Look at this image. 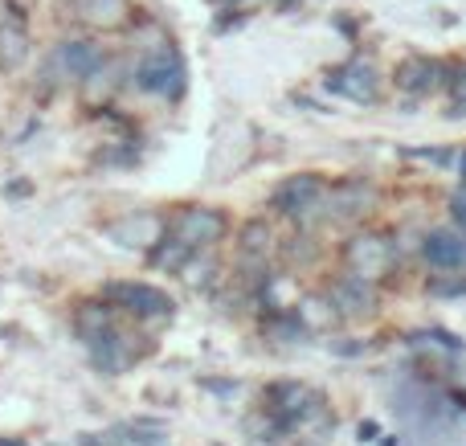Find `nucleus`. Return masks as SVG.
<instances>
[{"mask_svg": "<svg viewBox=\"0 0 466 446\" xmlns=\"http://www.w3.org/2000/svg\"><path fill=\"white\" fill-rule=\"evenodd\" d=\"M136 86L147 90V95L160 98H180L185 95V62H180L177 49L160 46L152 54H144L136 62Z\"/></svg>", "mask_w": 466, "mask_h": 446, "instance_id": "1", "label": "nucleus"}, {"mask_svg": "<svg viewBox=\"0 0 466 446\" xmlns=\"http://www.w3.org/2000/svg\"><path fill=\"white\" fill-rule=\"evenodd\" d=\"M344 267H348V275L380 283V279L397 267V246L380 234H356L352 242L344 246Z\"/></svg>", "mask_w": 466, "mask_h": 446, "instance_id": "2", "label": "nucleus"}, {"mask_svg": "<svg viewBox=\"0 0 466 446\" xmlns=\"http://www.w3.org/2000/svg\"><path fill=\"white\" fill-rule=\"evenodd\" d=\"M168 234L185 242L188 250H209L226 238V213L205 209V205H188L177 218H168Z\"/></svg>", "mask_w": 466, "mask_h": 446, "instance_id": "3", "label": "nucleus"}, {"mask_svg": "<svg viewBox=\"0 0 466 446\" xmlns=\"http://www.w3.org/2000/svg\"><path fill=\"white\" fill-rule=\"evenodd\" d=\"M323 82H328L331 95H344V98H352V103H377L380 98V74H377V66L364 62V57H352V62L328 70Z\"/></svg>", "mask_w": 466, "mask_h": 446, "instance_id": "4", "label": "nucleus"}, {"mask_svg": "<svg viewBox=\"0 0 466 446\" xmlns=\"http://www.w3.org/2000/svg\"><path fill=\"white\" fill-rule=\"evenodd\" d=\"M106 299L139 319H168L172 316V299L160 287H147V283H111L106 287Z\"/></svg>", "mask_w": 466, "mask_h": 446, "instance_id": "5", "label": "nucleus"}, {"mask_svg": "<svg viewBox=\"0 0 466 446\" xmlns=\"http://www.w3.org/2000/svg\"><path fill=\"white\" fill-rule=\"evenodd\" d=\"M103 234L111 238V242L127 246V250H147V246H156L164 234H168V221L156 218V213H127V218L111 221V226H103Z\"/></svg>", "mask_w": 466, "mask_h": 446, "instance_id": "6", "label": "nucleus"}, {"mask_svg": "<svg viewBox=\"0 0 466 446\" xmlns=\"http://www.w3.org/2000/svg\"><path fill=\"white\" fill-rule=\"evenodd\" d=\"M323 180L315 177V172H303V177H290L287 185H279V193H274V205H279L282 213H290V218H303V213L311 209H323Z\"/></svg>", "mask_w": 466, "mask_h": 446, "instance_id": "7", "label": "nucleus"}, {"mask_svg": "<svg viewBox=\"0 0 466 446\" xmlns=\"http://www.w3.org/2000/svg\"><path fill=\"white\" fill-rule=\"evenodd\" d=\"M442 74H446L442 62L413 54L393 70V82H397V90H405V95H430V90L442 86Z\"/></svg>", "mask_w": 466, "mask_h": 446, "instance_id": "8", "label": "nucleus"}, {"mask_svg": "<svg viewBox=\"0 0 466 446\" xmlns=\"http://www.w3.org/2000/svg\"><path fill=\"white\" fill-rule=\"evenodd\" d=\"M328 299L339 316H369V311L377 308V291H372V283L369 279H356V275L336 279L331 291H328Z\"/></svg>", "mask_w": 466, "mask_h": 446, "instance_id": "9", "label": "nucleus"}, {"mask_svg": "<svg viewBox=\"0 0 466 446\" xmlns=\"http://www.w3.org/2000/svg\"><path fill=\"white\" fill-rule=\"evenodd\" d=\"M98 62H103V49H98L95 41H62L54 54V70L62 74V78H74V82L86 78Z\"/></svg>", "mask_w": 466, "mask_h": 446, "instance_id": "10", "label": "nucleus"}, {"mask_svg": "<svg viewBox=\"0 0 466 446\" xmlns=\"http://www.w3.org/2000/svg\"><path fill=\"white\" fill-rule=\"evenodd\" d=\"M421 254H426L430 267L454 270L466 262V238L454 234V229H430V234L421 238Z\"/></svg>", "mask_w": 466, "mask_h": 446, "instance_id": "11", "label": "nucleus"}, {"mask_svg": "<svg viewBox=\"0 0 466 446\" xmlns=\"http://www.w3.org/2000/svg\"><path fill=\"white\" fill-rule=\"evenodd\" d=\"M372 205V188L364 180H339L331 193H323V213L328 218H356Z\"/></svg>", "mask_w": 466, "mask_h": 446, "instance_id": "12", "label": "nucleus"}, {"mask_svg": "<svg viewBox=\"0 0 466 446\" xmlns=\"http://www.w3.org/2000/svg\"><path fill=\"white\" fill-rule=\"evenodd\" d=\"M90 344V360H95L103 373H123L131 365V349H127V336H119L115 328H106L103 336H95Z\"/></svg>", "mask_w": 466, "mask_h": 446, "instance_id": "13", "label": "nucleus"}, {"mask_svg": "<svg viewBox=\"0 0 466 446\" xmlns=\"http://www.w3.org/2000/svg\"><path fill=\"white\" fill-rule=\"evenodd\" d=\"M78 16L95 29H123L131 25V0H82Z\"/></svg>", "mask_w": 466, "mask_h": 446, "instance_id": "14", "label": "nucleus"}, {"mask_svg": "<svg viewBox=\"0 0 466 446\" xmlns=\"http://www.w3.org/2000/svg\"><path fill=\"white\" fill-rule=\"evenodd\" d=\"M29 62V37L21 25L0 21V70H21Z\"/></svg>", "mask_w": 466, "mask_h": 446, "instance_id": "15", "label": "nucleus"}, {"mask_svg": "<svg viewBox=\"0 0 466 446\" xmlns=\"http://www.w3.org/2000/svg\"><path fill=\"white\" fill-rule=\"evenodd\" d=\"M111 319H115V308H106V303H82V308L74 311V328H78L82 340L103 336L106 328H111Z\"/></svg>", "mask_w": 466, "mask_h": 446, "instance_id": "16", "label": "nucleus"}, {"mask_svg": "<svg viewBox=\"0 0 466 446\" xmlns=\"http://www.w3.org/2000/svg\"><path fill=\"white\" fill-rule=\"evenodd\" d=\"M238 242H241V254H246V258H266L270 246H274V234H270L266 221H246L241 234H238Z\"/></svg>", "mask_w": 466, "mask_h": 446, "instance_id": "17", "label": "nucleus"}, {"mask_svg": "<svg viewBox=\"0 0 466 446\" xmlns=\"http://www.w3.org/2000/svg\"><path fill=\"white\" fill-rule=\"evenodd\" d=\"M193 254L197 250H188L185 242H177L172 234H164L160 242H156V250H152V262H156V267H164V270H180L188 258H193Z\"/></svg>", "mask_w": 466, "mask_h": 446, "instance_id": "18", "label": "nucleus"}, {"mask_svg": "<svg viewBox=\"0 0 466 446\" xmlns=\"http://www.w3.org/2000/svg\"><path fill=\"white\" fill-rule=\"evenodd\" d=\"M451 213H454V221L466 229V188H459V193L451 197Z\"/></svg>", "mask_w": 466, "mask_h": 446, "instance_id": "19", "label": "nucleus"}, {"mask_svg": "<svg viewBox=\"0 0 466 446\" xmlns=\"http://www.w3.org/2000/svg\"><path fill=\"white\" fill-rule=\"evenodd\" d=\"M454 115H466V74L454 78Z\"/></svg>", "mask_w": 466, "mask_h": 446, "instance_id": "20", "label": "nucleus"}, {"mask_svg": "<svg viewBox=\"0 0 466 446\" xmlns=\"http://www.w3.org/2000/svg\"><path fill=\"white\" fill-rule=\"evenodd\" d=\"M0 446H25L21 439H0Z\"/></svg>", "mask_w": 466, "mask_h": 446, "instance_id": "21", "label": "nucleus"}, {"mask_svg": "<svg viewBox=\"0 0 466 446\" xmlns=\"http://www.w3.org/2000/svg\"><path fill=\"white\" fill-rule=\"evenodd\" d=\"M213 5H233V0H213Z\"/></svg>", "mask_w": 466, "mask_h": 446, "instance_id": "22", "label": "nucleus"}]
</instances>
